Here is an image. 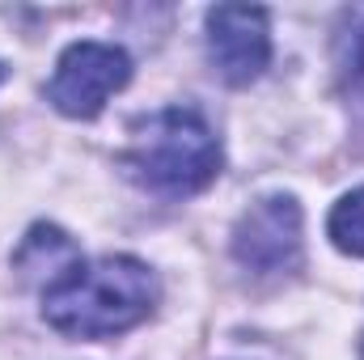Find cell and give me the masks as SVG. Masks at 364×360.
<instances>
[{
	"instance_id": "obj_1",
	"label": "cell",
	"mask_w": 364,
	"mask_h": 360,
	"mask_svg": "<svg viewBox=\"0 0 364 360\" xmlns=\"http://www.w3.org/2000/svg\"><path fill=\"white\" fill-rule=\"evenodd\" d=\"M157 275L132 255L81 259L43 288V318L68 339H110L157 309Z\"/></svg>"
},
{
	"instance_id": "obj_2",
	"label": "cell",
	"mask_w": 364,
	"mask_h": 360,
	"mask_svg": "<svg viewBox=\"0 0 364 360\" xmlns=\"http://www.w3.org/2000/svg\"><path fill=\"white\" fill-rule=\"evenodd\" d=\"M123 174L157 195H191L220 174V140L191 106H166L132 123V140L119 153Z\"/></svg>"
},
{
	"instance_id": "obj_3",
	"label": "cell",
	"mask_w": 364,
	"mask_h": 360,
	"mask_svg": "<svg viewBox=\"0 0 364 360\" xmlns=\"http://www.w3.org/2000/svg\"><path fill=\"white\" fill-rule=\"evenodd\" d=\"M132 81V55L114 43H73L47 85V102L68 115V119H93L102 115V106L110 102V93H119Z\"/></svg>"
},
{
	"instance_id": "obj_4",
	"label": "cell",
	"mask_w": 364,
	"mask_h": 360,
	"mask_svg": "<svg viewBox=\"0 0 364 360\" xmlns=\"http://www.w3.org/2000/svg\"><path fill=\"white\" fill-rule=\"evenodd\" d=\"M301 203L292 195H267L233 225V259L255 275H288L301 268Z\"/></svg>"
},
{
	"instance_id": "obj_5",
	"label": "cell",
	"mask_w": 364,
	"mask_h": 360,
	"mask_svg": "<svg viewBox=\"0 0 364 360\" xmlns=\"http://www.w3.org/2000/svg\"><path fill=\"white\" fill-rule=\"evenodd\" d=\"M208 55L225 85H250L272 64V26L267 9L255 4H216L208 9Z\"/></svg>"
},
{
	"instance_id": "obj_6",
	"label": "cell",
	"mask_w": 364,
	"mask_h": 360,
	"mask_svg": "<svg viewBox=\"0 0 364 360\" xmlns=\"http://www.w3.org/2000/svg\"><path fill=\"white\" fill-rule=\"evenodd\" d=\"M73 263H81V250H77V242L64 233V229H55V225H34L30 233H26V242L17 246V255H13V268L21 271L26 280H55V275H64V271L73 268ZM43 284V288H47Z\"/></svg>"
},
{
	"instance_id": "obj_7",
	"label": "cell",
	"mask_w": 364,
	"mask_h": 360,
	"mask_svg": "<svg viewBox=\"0 0 364 360\" xmlns=\"http://www.w3.org/2000/svg\"><path fill=\"white\" fill-rule=\"evenodd\" d=\"M326 233L335 242V250L364 259V186L348 191L335 208H331V221H326Z\"/></svg>"
},
{
	"instance_id": "obj_8",
	"label": "cell",
	"mask_w": 364,
	"mask_h": 360,
	"mask_svg": "<svg viewBox=\"0 0 364 360\" xmlns=\"http://www.w3.org/2000/svg\"><path fill=\"white\" fill-rule=\"evenodd\" d=\"M348 21H352V34L343 38V73H348L352 90L364 97V9H356Z\"/></svg>"
},
{
	"instance_id": "obj_9",
	"label": "cell",
	"mask_w": 364,
	"mask_h": 360,
	"mask_svg": "<svg viewBox=\"0 0 364 360\" xmlns=\"http://www.w3.org/2000/svg\"><path fill=\"white\" fill-rule=\"evenodd\" d=\"M360 360H364V339H360Z\"/></svg>"
},
{
	"instance_id": "obj_10",
	"label": "cell",
	"mask_w": 364,
	"mask_h": 360,
	"mask_svg": "<svg viewBox=\"0 0 364 360\" xmlns=\"http://www.w3.org/2000/svg\"><path fill=\"white\" fill-rule=\"evenodd\" d=\"M0 81H4V64H0Z\"/></svg>"
}]
</instances>
